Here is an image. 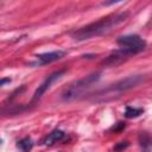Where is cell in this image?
<instances>
[{
    "mask_svg": "<svg viewBox=\"0 0 152 152\" xmlns=\"http://www.w3.org/2000/svg\"><path fill=\"white\" fill-rule=\"evenodd\" d=\"M118 44L121 48L127 49L128 51H131L133 55L139 53L140 51H142L146 46V42L140 38L137 34H127V36H122L118 39Z\"/></svg>",
    "mask_w": 152,
    "mask_h": 152,
    "instance_id": "obj_3",
    "label": "cell"
},
{
    "mask_svg": "<svg viewBox=\"0 0 152 152\" xmlns=\"http://www.w3.org/2000/svg\"><path fill=\"white\" fill-rule=\"evenodd\" d=\"M146 78V76L144 75H134V76H129V77H126L116 83H114L112 87H109L106 93H121V91H126L128 89H132L137 86H139L141 82H144Z\"/></svg>",
    "mask_w": 152,
    "mask_h": 152,
    "instance_id": "obj_4",
    "label": "cell"
},
{
    "mask_svg": "<svg viewBox=\"0 0 152 152\" xmlns=\"http://www.w3.org/2000/svg\"><path fill=\"white\" fill-rule=\"evenodd\" d=\"M142 109L141 108H134V107H126V112H125V116L128 119H133V118H138L140 114H142Z\"/></svg>",
    "mask_w": 152,
    "mask_h": 152,
    "instance_id": "obj_10",
    "label": "cell"
},
{
    "mask_svg": "<svg viewBox=\"0 0 152 152\" xmlns=\"http://www.w3.org/2000/svg\"><path fill=\"white\" fill-rule=\"evenodd\" d=\"M128 145H129L128 141H120V142H118V144L114 146L113 151H114V152H121V151H124L125 148H127Z\"/></svg>",
    "mask_w": 152,
    "mask_h": 152,
    "instance_id": "obj_11",
    "label": "cell"
},
{
    "mask_svg": "<svg viewBox=\"0 0 152 152\" xmlns=\"http://www.w3.org/2000/svg\"><path fill=\"white\" fill-rule=\"evenodd\" d=\"M100 76H101V72H95V74L88 75V76L76 81L75 83H72L69 88H66L63 91L62 100L65 102H69V101H74L76 99H78L88 88L91 87V84H94L99 81Z\"/></svg>",
    "mask_w": 152,
    "mask_h": 152,
    "instance_id": "obj_2",
    "label": "cell"
},
{
    "mask_svg": "<svg viewBox=\"0 0 152 152\" xmlns=\"http://www.w3.org/2000/svg\"><path fill=\"white\" fill-rule=\"evenodd\" d=\"M64 56H65V52L64 51H61V50L51 51V52H45V53H42V55H38L37 56L36 64H38V65L49 64L51 62H55V61H58V59L63 58Z\"/></svg>",
    "mask_w": 152,
    "mask_h": 152,
    "instance_id": "obj_6",
    "label": "cell"
},
{
    "mask_svg": "<svg viewBox=\"0 0 152 152\" xmlns=\"http://www.w3.org/2000/svg\"><path fill=\"white\" fill-rule=\"evenodd\" d=\"M139 144L142 148V152H151V138L147 132H142L139 135Z\"/></svg>",
    "mask_w": 152,
    "mask_h": 152,
    "instance_id": "obj_8",
    "label": "cell"
},
{
    "mask_svg": "<svg viewBox=\"0 0 152 152\" xmlns=\"http://www.w3.org/2000/svg\"><path fill=\"white\" fill-rule=\"evenodd\" d=\"M128 15H129L128 12H121V13L113 14L110 17L102 18L95 23H91V24L75 31L72 33V38L76 40H86V39L93 38V37L106 34V33L110 32L113 28H115L118 25L124 23Z\"/></svg>",
    "mask_w": 152,
    "mask_h": 152,
    "instance_id": "obj_1",
    "label": "cell"
},
{
    "mask_svg": "<svg viewBox=\"0 0 152 152\" xmlns=\"http://www.w3.org/2000/svg\"><path fill=\"white\" fill-rule=\"evenodd\" d=\"M11 82V78H2V80H0V87L1 86H4V84H6V83H10Z\"/></svg>",
    "mask_w": 152,
    "mask_h": 152,
    "instance_id": "obj_12",
    "label": "cell"
},
{
    "mask_svg": "<svg viewBox=\"0 0 152 152\" xmlns=\"http://www.w3.org/2000/svg\"><path fill=\"white\" fill-rule=\"evenodd\" d=\"M18 147L23 151V152H30L33 147V141L30 138H24L18 142Z\"/></svg>",
    "mask_w": 152,
    "mask_h": 152,
    "instance_id": "obj_9",
    "label": "cell"
},
{
    "mask_svg": "<svg viewBox=\"0 0 152 152\" xmlns=\"http://www.w3.org/2000/svg\"><path fill=\"white\" fill-rule=\"evenodd\" d=\"M64 137H65V134H64L63 131H61V129H55V131H52L51 133H49V134L43 139V144L46 145V146H51V145H53L55 142L61 141Z\"/></svg>",
    "mask_w": 152,
    "mask_h": 152,
    "instance_id": "obj_7",
    "label": "cell"
},
{
    "mask_svg": "<svg viewBox=\"0 0 152 152\" xmlns=\"http://www.w3.org/2000/svg\"><path fill=\"white\" fill-rule=\"evenodd\" d=\"M65 71H66V70H64V69H63V70H58V71L51 74L50 76H48V77L45 78V81H44L40 86H38V88L36 89V91H34V94H33V97H32V102L38 101V100L45 94V91L51 87L52 83H55L56 81H58V80L62 78V76L65 74Z\"/></svg>",
    "mask_w": 152,
    "mask_h": 152,
    "instance_id": "obj_5",
    "label": "cell"
},
{
    "mask_svg": "<svg viewBox=\"0 0 152 152\" xmlns=\"http://www.w3.org/2000/svg\"><path fill=\"white\" fill-rule=\"evenodd\" d=\"M0 144H1V140H0Z\"/></svg>",
    "mask_w": 152,
    "mask_h": 152,
    "instance_id": "obj_13",
    "label": "cell"
}]
</instances>
